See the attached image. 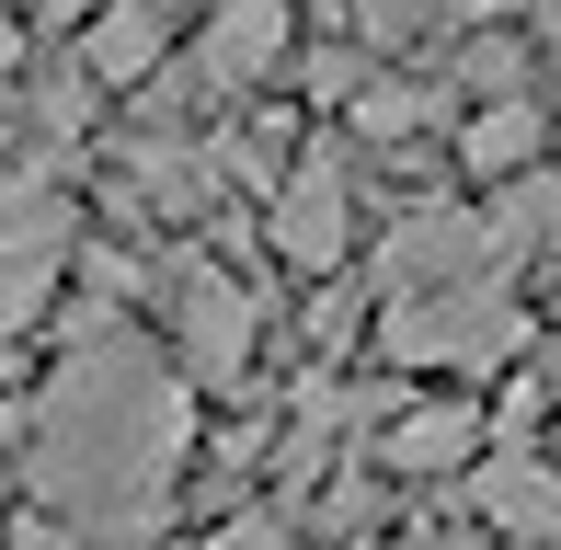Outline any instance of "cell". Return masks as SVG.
I'll list each match as a JSON object with an SVG mask.
<instances>
[{
	"instance_id": "cell-21",
	"label": "cell",
	"mask_w": 561,
	"mask_h": 550,
	"mask_svg": "<svg viewBox=\"0 0 561 550\" xmlns=\"http://www.w3.org/2000/svg\"><path fill=\"white\" fill-rule=\"evenodd\" d=\"M355 550H390V539H355Z\"/></svg>"
},
{
	"instance_id": "cell-3",
	"label": "cell",
	"mask_w": 561,
	"mask_h": 550,
	"mask_svg": "<svg viewBox=\"0 0 561 550\" xmlns=\"http://www.w3.org/2000/svg\"><path fill=\"white\" fill-rule=\"evenodd\" d=\"M378 344H390L401 367H493L527 344V310L504 287H458V298H390V321H378Z\"/></svg>"
},
{
	"instance_id": "cell-10",
	"label": "cell",
	"mask_w": 561,
	"mask_h": 550,
	"mask_svg": "<svg viewBox=\"0 0 561 550\" xmlns=\"http://www.w3.org/2000/svg\"><path fill=\"white\" fill-rule=\"evenodd\" d=\"M126 184H138L149 218H207V207H218V149H195V138H138Z\"/></svg>"
},
{
	"instance_id": "cell-11",
	"label": "cell",
	"mask_w": 561,
	"mask_h": 550,
	"mask_svg": "<svg viewBox=\"0 0 561 550\" xmlns=\"http://www.w3.org/2000/svg\"><path fill=\"white\" fill-rule=\"evenodd\" d=\"M69 241H81L69 195H58V184H35V172H0V264H46V275H58Z\"/></svg>"
},
{
	"instance_id": "cell-18",
	"label": "cell",
	"mask_w": 561,
	"mask_h": 550,
	"mask_svg": "<svg viewBox=\"0 0 561 550\" xmlns=\"http://www.w3.org/2000/svg\"><path fill=\"white\" fill-rule=\"evenodd\" d=\"M207 550H298V528H287V516H229Z\"/></svg>"
},
{
	"instance_id": "cell-9",
	"label": "cell",
	"mask_w": 561,
	"mask_h": 550,
	"mask_svg": "<svg viewBox=\"0 0 561 550\" xmlns=\"http://www.w3.org/2000/svg\"><path fill=\"white\" fill-rule=\"evenodd\" d=\"M81 69H92V81H104V92H149V81H161V69H172V23L126 0V12L81 23Z\"/></svg>"
},
{
	"instance_id": "cell-17",
	"label": "cell",
	"mask_w": 561,
	"mask_h": 550,
	"mask_svg": "<svg viewBox=\"0 0 561 550\" xmlns=\"http://www.w3.org/2000/svg\"><path fill=\"white\" fill-rule=\"evenodd\" d=\"M81 275H92V298H138L149 275H138V253H115V241H92L81 253Z\"/></svg>"
},
{
	"instance_id": "cell-16",
	"label": "cell",
	"mask_w": 561,
	"mask_h": 550,
	"mask_svg": "<svg viewBox=\"0 0 561 550\" xmlns=\"http://www.w3.org/2000/svg\"><path fill=\"white\" fill-rule=\"evenodd\" d=\"M321 516H333V528H367V516H378V482H367V470H333V482H321Z\"/></svg>"
},
{
	"instance_id": "cell-15",
	"label": "cell",
	"mask_w": 561,
	"mask_h": 550,
	"mask_svg": "<svg viewBox=\"0 0 561 550\" xmlns=\"http://www.w3.org/2000/svg\"><path fill=\"white\" fill-rule=\"evenodd\" d=\"M46 298H58V275L46 264H0V356H12V333H35Z\"/></svg>"
},
{
	"instance_id": "cell-14",
	"label": "cell",
	"mask_w": 561,
	"mask_h": 550,
	"mask_svg": "<svg viewBox=\"0 0 561 550\" xmlns=\"http://www.w3.org/2000/svg\"><path fill=\"white\" fill-rule=\"evenodd\" d=\"M344 115H355V138H424V127L447 115V92H424V81H367Z\"/></svg>"
},
{
	"instance_id": "cell-19",
	"label": "cell",
	"mask_w": 561,
	"mask_h": 550,
	"mask_svg": "<svg viewBox=\"0 0 561 550\" xmlns=\"http://www.w3.org/2000/svg\"><path fill=\"white\" fill-rule=\"evenodd\" d=\"M23 550H92V539H69V528H23Z\"/></svg>"
},
{
	"instance_id": "cell-6",
	"label": "cell",
	"mask_w": 561,
	"mask_h": 550,
	"mask_svg": "<svg viewBox=\"0 0 561 550\" xmlns=\"http://www.w3.org/2000/svg\"><path fill=\"white\" fill-rule=\"evenodd\" d=\"M470 516L504 528L516 550H550L561 539V459H527V447H493L470 470Z\"/></svg>"
},
{
	"instance_id": "cell-20",
	"label": "cell",
	"mask_w": 561,
	"mask_h": 550,
	"mask_svg": "<svg viewBox=\"0 0 561 550\" xmlns=\"http://www.w3.org/2000/svg\"><path fill=\"white\" fill-rule=\"evenodd\" d=\"M12 58H23V35H12V12H0V69H12Z\"/></svg>"
},
{
	"instance_id": "cell-2",
	"label": "cell",
	"mask_w": 561,
	"mask_h": 550,
	"mask_svg": "<svg viewBox=\"0 0 561 550\" xmlns=\"http://www.w3.org/2000/svg\"><path fill=\"white\" fill-rule=\"evenodd\" d=\"M504 241L481 207H413L390 241H378V287L390 298H458V287H504Z\"/></svg>"
},
{
	"instance_id": "cell-5",
	"label": "cell",
	"mask_w": 561,
	"mask_h": 550,
	"mask_svg": "<svg viewBox=\"0 0 561 550\" xmlns=\"http://www.w3.org/2000/svg\"><path fill=\"white\" fill-rule=\"evenodd\" d=\"M344 241H355V184H344V161H298L287 184H275V207H264V253L298 264V275H333Z\"/></svg>"
},
{
	"instance_id": "cell-12",
	"label": "cell",
	"mask_w": 561,
	"mask_h": 550,
	"mask_svg": "<svg viewBox=\"0 0 561 550\" xmlns=\"http://www.w3.org/2000/svg\"><path fill=\"white\" fill-rule=\"evenodd\" d=\"M539 138H550L539 92H516V104L470 115V138H458V161H470V172H493V184H527V172H539Z\"/></svg>"
},
{
	"instance_id": "cell-13",
	"label": "cell",
	"mask_w": 561,
	"mask_h": 550,
	"mask_svg": "<svg viewBox=\"0 0 561 550\" xmlns=\"http://www.w3.org/2000/svg\"><path fill=\"white\" fill-rule=\"evenodd\" d=\"M493 241H504V264H527V253L561 241V184H550V172H527V184L493 195Z\"/></svg>"
},
{
	"instance_id": "cell-8",
	"label": "cell",
	"mask_w": 561,
	"mask_h": 550,
	"mask_svg": "<svg viewBox=\"0 0 561 550\" xmlns=\"http://www.w3.org/2000/svg\"><path fill=\"white\" fill-rule=\"evenodd\" d=\"M287 46H298V23L275 12V0H229L207 23V46H195V81L207 92H264L275 69H287Z\"/></svg>"
},
{
	"instance_id": "cell-1",
	"label": "cell",
	"mask_w": 561,
	"mask_h": 550,
	"mask_svg": "<svg viewBox=\"0 0 561 550\" xmlns=\"http://www.w3.org/2000/svg\"><path fill=\"white\" fill-rule=\"evenodd\" d=\"M195 402L126 321L81 310L69 321V367L35 402V493L69 516V539L138 550L172 516V470H184Z\"/></svg>"
},
{
	"instance_id": "cell-4",
	"label": "cell",
	"mask_w": 561,
	"mask_h": 550,
	"mask_svg": "<svg viewBox=\"0 0 561 550\" xmlns=\"http://www.w3.org/2000/svg\"><path fill=\"white\" fill-rule=\"evenodd\" d=\"M252 333H264V310H252V287L241 275H218L207 253L195 264H172V356L195 367V379H241L252 367Z\"/></svg>"
},
{
	"instance_id": "cell-7",
	"label": "cell",
	"mask_w": 561,
	"mask_h": 550,
	"mask_svg": "<svg viewBox=\"0 0 561 550\" xmlns=\"http://www.w3.org/2000/svg\"><path fill=\"white\" fill-rule=\"evenodd\" d=\"M481 436H493V424H481L470 402H401L390 424H378V470H401V482H470L481 470Z\"/></svg>"
}]
</instances>
